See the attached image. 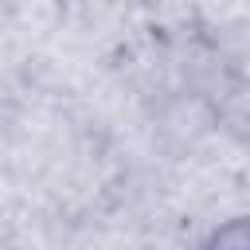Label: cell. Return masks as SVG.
<instances>
[{
  "mask_svg": "<svg viewBox=\"0 0 250 250\" xmlns=\"http://www.w3.org/2000/svg\"><path fill=\"white\" fill-rule=\"evenodd\" d=\"M199 250H250V215H230L211 227Z\"/></svg>",
  "mask_w": 250,
  "mask_h": 250,
  "instance_id": "1",
  "label": "cell"
}]
</instances>
